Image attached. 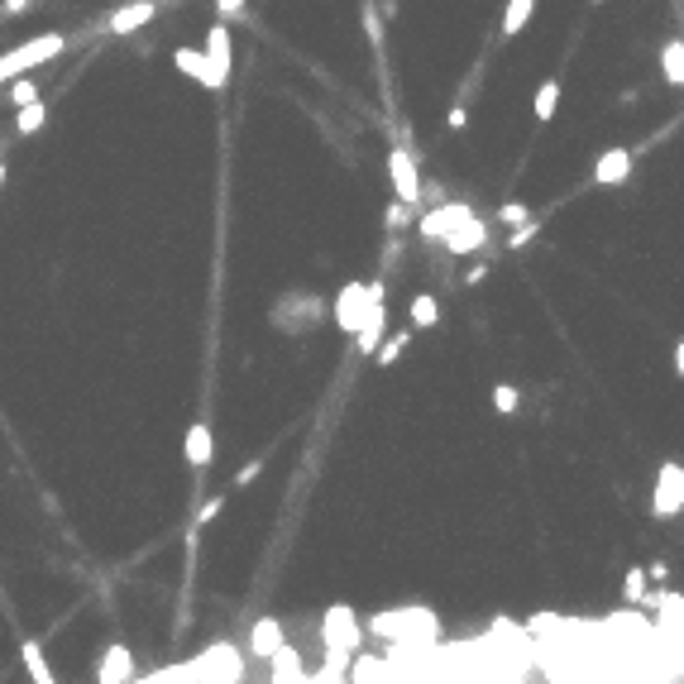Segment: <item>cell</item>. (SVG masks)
<instances>
[{
	"label": "cell",
	"instance_id": "27",
	"mask_svg": "<svg viewBox=\"0 0 684 684\" xmlns=\"http://www.w3.org/2000/svg\"><path fill=\"white\" fill-rule=\"evenodd\" d=\"M403 349H407V330H397L393 340H378L374 355H378V364H397V355H403Z\"/></svg>",
	"mask_w": 684,
	"mask_h": 684
},
{
	"label": "cell",
	"instance_id": "20",
	"mask_svg": "<svg viewBox=\"0 0 684 684\" xmlns=\"http://www.w3.org/2000/svg\"><path fill=\"white\" fill-rule=\"evenodd\" d=\"M412 326H416V330L441 326V302H436L431 292H416V297H412Z\"/></svg>",
	"mask_w": 684,
	"mask_h": 684
},
{
	"label": "cell",
	"instance_id": "18",
	"mask_svg": "<svg viewBox=\"0 0 684 684\" xmlns=\"http://www.w3.org/2000/svg\"><path fill=\"white\" fill-rule=\"evenodd\" d=\"M20 656H24V670L34 684H53V665L43 660V646L39 641H20Z\"/></svg>",
	"mask_w": 684,
	"mask_h": 684
},
{
	"label": "cell",
	"instance_id": "28",
	"mask_svg": "<svg viewBox=\"0 0 684 684\" xmlns=\"http://www.w3.org/2000/svg\"><path fill=\"white\" fill-rule=\"evenodd\" d=\"M498 221H503V225H522V221H531V206L527 202H508L503 211H498Z\"/></svg>",
	"mask_w": 684,
	"mask_h": 684
},
{
	"label": "cell",
	"instance_id": "4",
	"mask_svg": "<svg viewBox=\"0 0 684 684\" xmlns=\"http://www.w3.org/2000/svg\"><path fill=\"white\" fill-rule=\"evenodd\" d=\"M62 48H68V34H39V39H29L20 43L14 53L0 58V81H10V77H20L29 68H39V62H53Z\"/></svg>",
	"mask_w": 684,
	"mask_h": 684
},
{
	"label": "cell",
	"instance_id": "5",
	"mask_svg": "<svg viewBox=\"0 0 684 684\" xmlns=\"http://www.w3.org/2000/svg\"><path fill=\"white\" fill-rule=\"evenodd\" d=\"M651 512L660 522H675L684 512V464L679 460H665L656 470V489H651Z\"/></svg>",
	"mask_w": 684,
	"mask_h": 684
},
{
	"label": "cell",
	"instance_id": "26",
	"mask_svg": "<svg viewBox=\"0 0 684 684\" xmlns=\"http://www.w3.org/2000/svg\"><path fill=\"white\" fill-rule=\"evenodd\" d=\"M517 407H522V393L512 388V383H498L493 388V412H503V416H512Z\"/></svg>",
	"mask_w": 684,
	"mask_h": 684
},
{
	"label": "cell",
	"instance_id": "32",
	"mask_svg": "<svg viewBox=\"0 0 684 684\" xmlns=\"http://www.w3.org/2000/svg\"><path fill=\"white\" fill-rule=\"evenodd\" d=\"M445 125H450V129H464V125H470V115H464V106H455V110H450V115H445Z\"/></svg>",
	"mask_w": 684,
	"mask_h": 684
},
{
	"label": "cell",
	"instance_id": "38",
	"mask_svg": "<svg viewBox=\"0 0 684 684\" xmlns=\"http://www.w3.org/2000/svg\"><path fill=\"white\" fill-rule=\"evenodd\" d=\"M594 5H603V0H594Z\"/></svg>",
	"mask_w": 684,
	"mask_h": 684
},
{
	"label": "cell",
	"instance_id": "25",
	"mask_svg": "<svg viewBox=\"0 0 684 684\" xmlns=\"http://www.w3.org/2000/svg\"><path fill=\"white\" fill-rule=\"evenodd\" d=\"M39 96H43V91H39L34 81L24 77V72H20V77H10V106H14V110H20V106H29V101H39Z\"/></svg>",
	"mask_w": 684,
	"mask_h": 684
},
{
	"label": "cell",
	"instance_id": "9",
	"mask_svg": "<svg viewBox=\"0 0 684 684\" xmlns=\"http://www.w3.org/2000/svg\"><path fill=\"white\" fill-rule=\"evenodd\" d=\"M651 608H656V641L684 646V598L675 589L651 594Z\"/></svg>",
	"mask_w": 684,
	"mask_h": 684
},
{
	"label": "cell",
	"instance_id": "17",
	"mask_svg": "<svg viewBox=\"0 0 684 684\" xmlns=\"http://www.w3.org/2000/svg\"><path fill=\"white\" fill-rule=\"evenodd\" d=\"M660 77L670 87H684V39H670L660 48Z\"/></svg>",
	"mask_w": 684,
	"mask_h": 684
},
{
	"label": "cell",
	"instance_id": "37",
	"mask_svg": "<svg viewBox=\"0 0 684 684\" xmlns=\"http://www.w3.org/2000/svg\"><path fill=\"white\" fill-rule=\"evenodd\" d=\"M0 187H5V163H0Z\"/></svg>",
	"mask_w": 684,
	"mask_h": 684
},
{
	"label": "cell",
	"instance_id": "11",
	"mask_svg": "<svg viewBox=\"0 0 684 684\" xmlns=\"http://www.w3.org/2000/svg\"><path fill=\"white\" fill-rule=\"evenodd\" d=\"M96 679L101 684H120V679H135V656H129V646L110 641L101 651V660H96Z\"/></svg>",
	"mask_w": 684,
	"mask_h": 684
},
{
	"label": "cell",
	"instance_id": "14",
	"mask_svg": "<svg viewBox=\"0 0 684 684\" xmlns=\"http://www.w3.org/2000/svg\"><path fill=\"white\" fill-rule=\"evenodd\" d=\"M282 641H288V627H282L278 617H259V622L249 627V651H254L259 660H269Z\"/></svg>",
	"mask_w": 684,
	"mask_h": 684
},
{
	"label": "cell",
	"instance_id": "1",
	"mask_svg": "<svg viewBox=\"0 0 684 684\" xmlns=\"http://www.w3.org/2000/svg\"><path fill=\"white\" fill-rule=\"evenodd\" d=\"M364 632H374V637L393 641L397 651H403V656H422L426 646H436V641H441V617L431 613V608H422V603H412V608L374 613Z\"/></svg>",
	"mask_w": 684,
	"mask_h": 684
},
{
	"label": "cell",
	"instance_id": "21",
	"mask_svg": "<svg viewBox=\"0 0 684 684\" xmlns=\"http://www.w3.org/2000/svg\"><path fill=\"white\" fill-rule=\"evenodd\" d=\"M43 125H48V101L43 96L29 101V106H20V115H14V129H20V135H39Z\"/></svg>",
	"mask_w": 684,
	"mask_h": 684
},
{
	"label": "cell",
	"instance_id": "24",
	"mask_svg": "<svg viewBox=\"0 0 684 684\" xmlns=\"http://www.w3.org/2000/svg\"><path fill=\"white\" fill-rule=\"evenodd\" d=\"M646 584H651V575L641 570V565H637V570H627L622 598H627V603H646V598H651V589H646Z\"/></svg>",
	"mask_w": 684,
	"mask_h": 684
},
{
	"label": "cell",
	"instance_id": "12",
	"mask_svg": "<svg viewBox=\"0 0 684 684\" xmlns=\"http://www.w3.org/2000/svg\"><path fill=\"white\" fill-rule=\"evenodd\" d=\"M627 173H632V148H603L589 177L598 187H617V182H627Z\"/></svg>",
	"mask_w": 684,
	"mask_h": 684
},
{
	"label": "cell",
	"instance_id": "34",
	"mask_svg": "<svg viewBox=\"0 0 684 684\" xmlns=\"http://www.w3.org/2000/svg\"><path fill=\"white\" fill-rule=\"evenodd\" d=\"M254 474H259V460H254V464H244V470H240V479H235V483H240V489H244V483H254Z\"/></svg>",
	"mask_w": 684,
	"mask_h": 684
},
{
	"label": "cell",
	"instance_id": "10",
	"mask_svg": "<svg viewBox=\"0 0 684 684\" xmlns=\"http://www.w3.org/2000/svg\"><path fill=\"white\" fill-rule=\"evenodd\" d=\"M441 244L450 249V254H479V249L489 244V225H483L479 215L470 211V215H464V221H460L455 230H450V235H445Z\"/></svg>",
	"mask_w": 684,
	"mask_h": 684
},
{
	"label": "cell",
	"instance_id": "7",
	"mask_svg": "<svg viewBox=\"0 0 684 684\" xmlns=\"http://www.w3.org/2000/svg\"><path fill=\"white\" fill-rule=\"evenodd\" d=\"M388 182H393L397 202H407V206L422 202V173H416V158H412L407 144H393L388 148Z\"/></svg>",
	"mask_w": 684,
	"mask_h": 684
},
{
	"label": "cell",
	"instance_id": "23",
	"mask_svg": "<svg viewBox=\"0 0 684 684\" xmlns=\"http://www.w3.org/2000/svg\"><path fill=\"white\" fill-rule=\"evenodd\" d=\"M206 53L211 58H235V43H230V20H215L211 29H206Z\"/></svg>",
	"mask_w": 684,
	"mask_h": 684
},
{
	"label": "cell",
	"instance_id": "33",
	"mask_svg": "<svg viewBox=\"0 0 684 684\" xmlns=\"http://www.w3.org/2000/svg\"><path fill=\"white\" fill-rule=\"evenodd\" d=\"M646 575H651V579H656V584H660V579H665V575H670V570H665V560H651V565H646Z\"/></svg>",
	"mask_w": 684,
	"mask_h": 684
},
{
	"label": "cell",
	"instance_id": "2",
	"mask_svg": "<svg viewBox=\"0 0 684 684\" xmlns=\"http://www.w3.org/2000/svg\"><path fill=\"white\" fill-rule=\"evenodd\" d=\"M244 675V656L230 641H221V646H206L202 656H192V660H182V665H173V670H154L148 679H240Z\"/></svg>",
	"mask_w": 684,
	"mask_h": 684
},
{
	"label": "cell",
	"instance_id": "15",
	"mask_svg": "<svg viewBox=\"0 0 684 684\" xmlns=\"http://www.w3.org/2000/svg\"><path fill=\"white\" fill-rule=\"evenodd\" d=\"M269 675L278 679V684H288V679H307V665H302V651L297 646H288L282 641L273 656H269Z\"/></svg>",
	"mask_w": 684,
	"mask_h": 684
},
{
	"label": "cell",
	"instance_id": "35",
	"mask_svg": "<svg viewBox=\"0 0 684 684\" xmlns=\"http://www.w3.org/2000/svg\"><path fill=\"white\" fill-rule=\"evenodd\" d=\"M34 0H5V14H20V10H29Z\"/></svg>",
	"mask_w": 684,
	"mask_h": 684
},
{
	"label": "cell",
	"instance_id": "8",
	"mask_svg": "<svg viewBox=\"0 0 684 684\" xmlns=\"http://www.w3.org/2000/svg\"><path fill=\"white\" fill-rule=\"evenodd\" d=\"M369 297H374V282H345L336 292V326L345 336H355L364 326V316H369Z\"/></svg>",
	"mask_w": 684,
	"mask_h": 684
},
{
	"label": "cell",
	"instance_id": "16",
	"mask_svg": "<svg viewBox=\"0 0 684 684\" xmlns=\"http://www.w3.org/2000/svg\"><path fill=\"white\" fill-rule=\"evenodd\" d=\"M154 14H158L154 0H135V5H125V10L110 14V34H135V29H144Z\"/></svg>",
	"mask_w": 684,
	"mask_h": 684
},
{
	"label": "cell",
	"instance_id": "6",
	"mask_svg": "<svg viewBox=\"0 0 684 684\" xmlns=\"http://www.w3.org/2000/svg\"><path fill=\"white\" fill-rule=\"evenodd\" d=\"M173 62H177V72L196 77L206 91H221L230 81V62L235 58H211L206 48H173Z\"/></svg>",
	"mask_w": 684,
	"mask_h": 684
},
{
	"label": "cell",
	"instance_id": "19",
	"mask_svg": "<svg viewBox=\"0 0 684 684\" xmlns=\"http://www.w3.org/2000/svg\"><path fill=\"white\" fill-rule=\"evenodd\" d=\"M531 10H537V0H508V10H503V39L522 34V29L531 24Z\"/></svg>",
	"mask_w": 684,
	"mask_h": 684
},
{
	"label": "cell",
	"instance_id": "29",
	"mask_svg": "<svg viewBox=\"0 0 684 684\" xmlns=\"http://www.w3.org/2000/svg\"><path fill=\"white\" fill-rule=\"evenodd\" d=\"M531 235H541V221H522V225H517L512 235H508V249H522Z\"/></svg>",
	"mask_w": 684,
	"mask_h": 684
},
{
	"label": "cell",
	"instance_id": "3",
	"mask_svg": "<svg viewBox=\"0 0 684 684\" xmlns=\"http://www.w3.org/2000/svg\"><path fill=\"white\" fill-rule=\"evenodd\" d=\"M321 646L340 651V656H355V651L364 646V617L349 603H330L326 617H321Z\"/></svg>",
	"mask_w": 684,
	"mask_h": 684
},
{
	"label": "cell",
	"instance_id": "30",
	"mask_svg": "<svg viewBox=\"0 0 684 684\" xmlns=\"http://www.w3.org/2000/svg\"><path fill=\"white\" fill-rule=\"evenodd\" d=\"M244 5H249V0H215V14H221V20H240Z\"/></svg>",
	"mask_w": 684,
	"mask_h": 684
},
{
	"label": "cell",
	"instance_id": "22",
	"mask_svg": "<svg viewBox=\"0 0 684 684\" xmlns=\"http://www.w3.org/2000/svg\"><path fill=\"white\" fill-rule=\"evenodd\" d=\"M531 106H537V120H541V125H546V120H556V106H560V81H556V77H546L541 87H537V101H531Z\"/></svg>",
	"mask_w": 684,
	"mask_h": 684
},
{
	"label": "cell",
	"instance_id": "31",
	"mask_svg": "<svg viewBox=\"0 0 684 684\" xmlns=\"http://www.w3.org/2000/svg\"><path fill=\"white\" fill-rule=\"evenodd\" d=\"M221 503H225V498H211V503H202V512H196V527H206V522H211V517H215V512H221Z\"/></svg>",
	"mask_w": 684,
	"mask_h": 684
},
{
	"label": "cell",
	"instance_id": "13",
	"mask_svg": "<svg viewBox=\"0 0 684 684\" xmlns=\"http://www.w3.org/2000/svg\"><path fill=\"white\" fill-rule=\"evenodd\" d=\"M182 455H187V464L196 474L211 470V455H215V441H211V426L206 422H192L187 426V441H182Z\"/></svg>",
	"mask_w": 684,
	"mask_h": 684
},
{
	"label": "cell",
	"instance_id": "36",
	"mask_svg": "<svg viewBox=\"0 0 684 684\" xmlns=\"http://www.w3.org/2000/svg\"><path fill=\"white\" fill-rule=\"evenodd\" d=\"M675 374H679V378H684V340H679V345H675Z\"/></svg>",
	"mask_w": 684,
	"mask_h": 684
}]
</instances>
